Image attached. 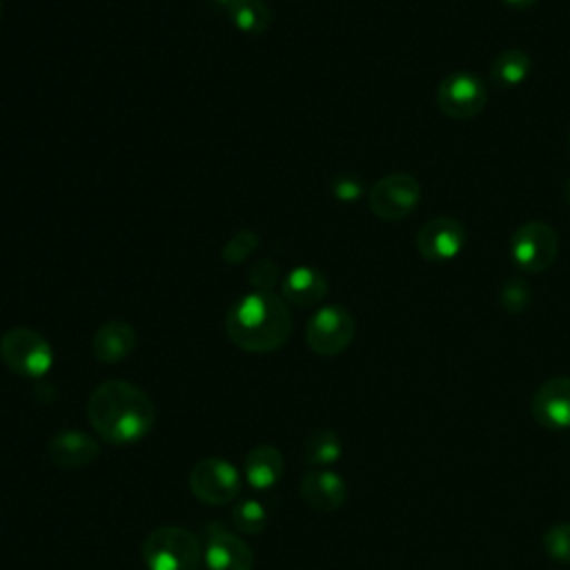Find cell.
<instances>
[{
	"label": "cell",
	"instance_id": "cell-1",
	"mask_svg": "<svg viewBox=\"0 0 570 570\" xmlns=\"http://www.w3.org/2000/svg\"><path fill=\"white\" fill-rule=\"evenodd\" d=\"M87 419L100 441L125 448L151 432L156 407L142 387L122 379H109L91 390Z\"/></svg>",
	"mask_w": 570,
	"mask_h": 570
},
{
	"label": "cell",
	"instance_id": "cell-2",
	"mask_svg": "<svg viewBox=\"0 0 570 570\" xmlns=\"http://www.w3.org/2000/svg\"><path fill=\"white\" fill-rule=\"evenodd\" d=\"M229 341L245 352L281 350L292 334V314L281 296L254 289L234 301L225 316Z\"/></svg>",
	"mask_w": 570,
	"mask_h": 570
},
{
	"label": "cell",
	"instance_id": "cell-3",
	"mask_svg": "<svg viewBox=\"0 0 570 570\" xmlns=\"http://www.w3.org/2000/svg\"><path fill=\"white\" fill-rule=\"evenodd\" d=\"M140 557L147 570H198L203 541L183 525H160L145 537Z\"/></svg>",
	"mask_w": 570,
	"mask_h": 570
},
{
	"label": "cell",
	"instance_id": "cell-4",
	"mask_svg": "<svg viewBox=\"0 0 570 570\" xmlns=\"http://www.w3.org/2000/svg\"><path fill=\"white\" fill-rule=\"evenodd\" d=\"M0 358L18 376L40 379L53 365L49 341L31 327H11L0 338Z\"/></svg>",
	"mask_w": 570,
	"mask_h": 570
},
{
	"label": "cell",
	"instance_id": "cell-5",
	"mask_svg": "<svg viewBox=\"0 0 570 570\" xmlns=\"http://www.w3.org/2000/svg\"><path fill=\"white\" fill-rule=\"evenodd\" d=\"M187 483L198 501L207 505H225L240 494L243 472L227 459L207 456L191 465Z\"/></svg>",
	"mask_w": 570,
	"mask_h": 570
},
{
	"label": "cell",
	"instance_id": "cell-6",
	"mask_svg": "<svg viewBox=\"0 0 570 570\" xmlns=\"http://www.w3.org/2000/svg\"><path fill=\"white\" fill-rule=\"evenodd\" d=\"M356 325L352 314L341 305H325L312 314L305 327L307 347L318 356L345 352L354 338Z\"/></svg>",
	"mask_w": 570,
	"mask_h": 570
},
{
	"label": "cell",
	"instance_id": "cell-7",
	"mask_svg": "<svg viewBox=\"0 0 570 570\" xmlns=\"http://www.w3.org/2000/svg\"><path fill=\"white\" fill-rule=\"evenodd\" d=\"M559 252L557 232L543 220H528L517 227L510 240V254L514 263L528 274L546 272Z\"/></svg>",
	"mask_w": 570,
	"mask_h": 570
},
{
	"label": "cell",
	"instance_id": "cell-8",
	"mask_svg": "<svg viewBox=\"0 0 570 570\" xmlns=\"http://www.w3.org/2000/svg\"><path fill=\"white\" fill-rule=\"evenodd\" d=\"M421 200V185L405 171L383 176L370 189V209L387 223L410 216Z\"/></svg>",
	"mask_w": 570,
	"mask_h": 570
},
{
	"label": "cell",
	"instance_id": "cell-9",
	"mask_svg": "<svg viewBox=\"0 0 570 570\" xmlns=\"http://www.w3.org/2000/svg\"><path fill=\"white\" fill-rule=\"evenodd\" d=\"M203 563L207 570H254L247 541L218 521L203 525Z\"/></svg>",
	"mask_w": 570,
	"mask_h": 570
},
{
	"label": "cell",
	"instance_id": "cell-10",
	"mask_svg": "<svg viewBox=\"0 0 570 570\" xmlns=\"http://www.w3.org/2000/svg\"><path fill=\"white\" fill-rule=\"evenodd\" d=\"M436 102L439 109L454 120L474 118L485 107V85L465 71L450 73L436 89Z\"/></svg>",
	"mask_w": 570,
	"mask_h": 570
},
{
	"label": "cell",
	"instance_id": "cell-11",
	"mask_svg": "<svg viewBox=\"0 0 570 570\" xmlns=\"http://www.w3.org/2000/svg\"><path fill=\"white\" fill-rule=\"evenodd\" d=\"M530 412L546 430H570V376L543 381L530 401Z\"/></svg>",
	"mask_w": 570,
	"mask_h": 570
},
{
	"label": "cell",
	"instance_id": "cell-12",
	"mask_svg": "<svg viewBox=\"0 0 570 570\" xmlns=\"http://www.w3.org/2000/svg\"><path fill=\"white\" fill-rule=\"evenodd\" d=\"M465 245V229L456 218L439 216L428 220L416 236V247L423 258L445 263L459 256Z\"/></svg>",
	"mask_w": 570,
	"mask_h": 570
},
{
	"label": "cell",
	"instance_id": "cell-13",
	"mask_svg": "<svg viewBox=\"0 0 570 570\" xmlns=\"http://www.w3.org/2000/svg\"><path fill=\"white\" fill-rule=\"evenodd\" d=\"M47 456L53 465L78 470L91 465L100 456V443L80 430H60L47 443Z\"/></svg>",
	"mask_w": 570,
	"mask_h": 570
},
{
	"label": "cell",
	"instance_id": "cell-14",
	"mask_svg": "<svg viewBox=\"0 0 570 570\" xmlns=\"http://www.w3.org/2000/svg\"><path fill=\"white\" fill-rule=\"evenodd\" d=\"M301 499L316 512H336L347 501V483L330 468L307 472L298 485Z\"/></svg>",
	"mask_w": 570,
	"mask_h": 570
},
{
	"label": "cell",
	"instance_id": "cell-15",
	"mask_svg": "<svg viewBox=\"0 0 570 570\" xmlns=\"http://www.w3.org/2000/svg\"><path fill=\"white\" fill-rule=\"evenodd\" d=\"M285 472V456L272 443L254 445L243 461V479L254 490H272Z\"/></svg>",
	"mask_w": 570,
	"mask_h": 570
},
{
	"label": "cell",
	"instance_id": "cell-16",
	"mask_svg": "<svg viewBox=\"0 0 570 570\" xmlns=\"http://www.w3.org/2000/svg\"><path fill=\"white\" fill-rule=\"evenodd\" d=\"M136 347V330L127 321H107L102 323L94 338H91V352L96 361L105 365H114L125 361Z\"/></svg>",
	"mask_w": 570,
	"mask_h": 570
},
{
	"label": "cell",
	"instance_id": "cell-17",
	"mask_svg": "<svg viewBox=\"0 0 570 570\" xmlns=\"http://www.w3.org/2000/svg\"><path fill=\"white\" fill-rule=\"evenodd\" d=\"M325 294H327V278L316 267L301 265V267H294L283 278V296L296 307H312L321 303Z\"/></svg>",
	"mask_w": 570,
	"mask_h": 570
},
{
	"label": "cell",
	"instance_id": "cell-18",
	"mask_svg": "<svg viewBox=\"0 0 570 570\" xmlns=\"http://www.w3.org/2000/svg\"><path fill=\"white\" fill-rule=\"evenodd\" d=\"M343 456V441L341 436L330 430L321 428L312 432L303 445V459L312 468H332Z\"/></svg>",
	"mask_w": 570,
	"mask_h": 570
},
{
	"label": "cell",
	"instance_id": "cell-19",
	"mask_svg": "<svg viewBox=\"0 0 570 570\" xmlns=\"http://www.w3.org/2000/svg\"><path fill=\"white\" fill-rule=\"evenodd\" d=\"M532 69V60L523 49H505L499 53L490 67V76L501 87L521 85Z\"/></svg>",
	"mask_w": 570,
	"mask_h": 570
},
{
	"label": "cell",
	"instance_id": "cell-20",
	"mask_svg": "<svg viewBox=\"0 0 570 570\" xmlns=\"http://www.w3.org/2000/svg\"><path fill=\"white\" fill-rule=\"evenodd\" d=\"M227 11L234 27L245 33H261L272 22V13L263 0H238Z\"/></svg>",
	"mask_w": 570,
	"mask_h": 570
},
{
	"label": "cell",
	"instance_id": "cell-21",
	"mask_svg": "<svg viewBox=\"0 0 570 570\" xmlns=\"http://www.w3.org/2000/svg\"><path fill=\"white\" fill-rule=\"evenodd\" d=\"M232 521L243 534H261L267 525V508L258 499H240L232 510Z\"/></svg>",
	"mask_w": 570,
	"mask_h": 570
},
{
	"label": "cell",
	"instance_id": "cell-22",
	"mask_svg": "<svg viewBox=\"0 0 570 570\" xmlns=\"http://www.w3.org/2000/svg\"><path fill=\"white\" fill-rule=\"evenodd\" d=\"M546 554L559 563L570 566V521L552 523L541 539Z\"/></svg>",
	"mask_w": 570,
	"mask_h": 570
},
{
	"label": "cell",
	"instance_id": "cell-23",
	"mask_svg": "<svg viewBox=\"0 0 570 570\" xmlns=\"http://www.w3.org/2000/svg\"><path fill=\"white\" fill-rule=\"evenodd\" d=\"M499 303L508 314H521L530 305V285L521 276H510L499 289Z\"/></svg>",
	"mask_w": 570,
	"mask_h": 570
},
{
	"label": "cell",
	"instance_id": "cell-24",
	"mask_svg": "<svg viewBox=\"0 0 570 570\" xmlns=\"http://www.w3.org/2000/svg\"><path fill=\"white\" fill-rule=\"evenodd\" d=\"M256 245H258V236L249 229H240L225 243L220 254L227 263H240L256 249Z\"/></svg>",
	"mask_w": 570,
	"mask_h": 570
},
{
	"label": "cell",
	"instance_id": "cell-25",
	"mask_svg": "<svg viewBox=\"0 0 570 570\" xmlns=\"http://www.w3.org/2000/svg\"><path fill=\"white\" fill-rule=\"evenodd\" d=\"M249 283L256 285L258 289H265V292H272L269 287L276 283V276H278V267L269 261V258H263L258 261L252 272H249Z\"/></svg>",
	"mask_w": 570,
	"mask_h": 570
},
{
	"label": "cell",
	"instance_id": "cell-26",
	"mask_svg": "<svg viewBox=\"0 0 570 570\" xmlns=\"http://www.w3.org/2000/svg\"><path fill=\"white\" fill-rule=\"evenodd\" d=\"M332 194L338 198V200H345V203H352L356 200L361 194H363V185L358 178L350 176V174H343L338 178H334L332 183Z\"/></svg>",
	"mask_w": 570,
	"mask_h": 570
},
{
	"label": "cell",
	"instance_id": "cell-27",
	"mask_svg": "<svg viewBox=\"0 0 570 570\" xmlns=\"http://www.w3.org/2000/svg\"><path fill=\"white\" fill-rule=\"evenodd\" d=\"M503 4H508L510 9H530L537 0H501Z\"/></svg>",
	"mask_w": 570,
	"mask_h": 570
},
{
	"label": "cell",
	"instance_id": "cell-28",
	"mask_svg": "<svg viewBox=\"0 0 570 570\" xmlns=\"http://www.w3.org/2000/svg\"><path fill=\"white\" fill-rule=\"evenodd\" d=\"M216 2H218V4H223L225 9H229V7H232L234 2H238V0H216Z\"/></svg>",
	"mask_w": 570,
	"mask_h": 570
},
{
	"label": "cell",
	"instance_id": "cell-29",
	"mask_svg": "<svg viewBox=\"0 0 570 570\" xmlns=\"http://www.w3.org/2000/svg\"><path fill=\"white\" fill-rule=\"evenodd\" d=\"M566 198H568V205H570V178H568V183H566Z\"/></svg>",
	"mask_w": 570,
	"mask_h": 570
},
{
	"label": "cell",
	"instance_id": "cell-30",
	"mask_svg": "<svg viewBox=\"0 0 570 570\" xmlns=\"http://www.w3.org/2000/svg\"><path fill=\"white\" fill-rule=\"evenodd\" d=\"M568 145H570V134H568Z\"/></svg>",
	"mask_w": 570,
	"mask_h": 570
},
{
	"label": "cell",
	"instance_id": "cell-31",
	"mask_svg": "<svg viewBox=\"0 0 570 570\" xmlns=\"http://www.w3.org/2000/svg\"><path fill=\"white\" fill-rule=\"evenodd\" d=\"M0 9H2V4H0Z\"/></svg>",
	"mask_w": 570,
	"mask_h": 570
}]
</instances>
